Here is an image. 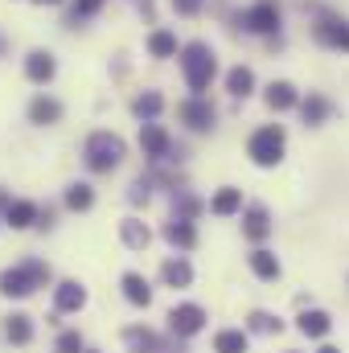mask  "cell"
<instances>
[{
	"instance_id": "6da1fadb",
	"label": "cell",
	"mask_w": 349,
	"mask_h": 353,
	"mask_svg": "<svg viewBox=\"0 0 349 353\" xmlns=\"http://www.w3.org/2000/svg\"><path fill=\"white\" fill-rule=\"evenodd\" d=\"M83 157H87L90 173H111V169H119V165H123L128 144H123L115 132H90L87 144H83Z\"/></svg>"
},
{
	"instance_id": "7a4b0ae2",
	"label": "cell",
	"mask_w": 349,
	"mask_h": 353,
	"mask_svg": "<svg viewBox=\"0 0 349 353\" xmlns=\"http://www.w3.org/2000/svg\"><path fill=\"white\" fill-rule=\"evenodd\" d=\"M181 70H185V83L193 94H201V90L214 83V74H218V62H214V50H210V41H189L185 50H181Z\"/></svg>"
},
{
	"instance_id": "3957f363",
	"label": "cell",
	"mask_w": 349,
	"mask_h": 353,
	"mask_svg": "<svg viewBox=\"0 0 349 353\" xmlns=\"http://www.w3.org/2000/svg\"><path fill=\"white\" fill-rule=\"evenodd\" d=\"M283 148H288L283 128H279V123H267V128H259V132L251 136L247 157H251L259 169H271V165H279V161H283Z\"/></svg>"
},
{
	"instance_id": "277c9868",
	"label": "cell",
	"mask_w": 349,
	"mask_h": 353,
	"mask_svg": "<svg viewBox=\"0 0 349 353\" xmlns=\"http://www.w3.org/2000/svg\"><path fill=\"white\" fill-rule=\"evenodd\" d=\"M206 329V308L201 304H177L173 312H169V333L173 337H197Z\"/></svg>"
},
{
	"instance_id": "5b68a950",
	"label": "cell",
	"mask_w": 349,
	"mask_h": 353,
	"mask_svg": "<svg viewBox=\"0 0 349 353\" xmlns=\"http://www.w3.org/2000/svg\"><path fill=\"white\" fill-rule=\"evenodd\" d=\"M312 33H317V41H321V46L349 54V21L333 17V12H321V21L312 25Z\"/></svg>"
},
{
	"instance_id": "8992f818",
	"label": "cell",
	"mask_w": 349,
	"mask_h": 353,
	"mask_svg": "<svg viewBox=\"0 0 349 353\" xmlns=\"http://www.w3.org/2000/svg\"><path fill=\"white\" fill-rule=\"evenodd\" d=\"M177 115H181V123H189L193 132H210V128H214V119H218L214 103H210V99H201V94L185 99V103L177 107Z\"/></svg>"
},
{
	"instance_id": "52a82bcc",
	"label": "cell",
	"mask_w": 349,
	"mask_h": 353,
	"mask_svg": "<svg viewBox=\"0 0 349 353\" xmlns=\"http://www.w3.org/2000/svg\"><path fill=\"white\" fill-rule=\"evenodd\" d=\"M37 292V279H33V271L21 263V267H4L0 271V296H8V300H25V296H33Z\"/></svg>"
},
{
	"instance_id": "ba28073f",
	"label": "cell",
	"mask_w": 349,
	"mask_h": 353,
	"mask_svg": "<svg viewBox=\"0 0 349 353\" xmlns=\"http://www.w3.org/2000/svg\"><path fill=\"white\" fill-rule=\"evenodd\" d=\"M279 21H283V17H279V4H275V0H259V4H251V8L239 17V25H247L251 33H275Z\"/></svg>"
},
{
	"instance_id": "9c48e42d",
	"label": "cell",
	"mask_w": 349,
	"mask_h": 353,
	"mask_svg": "<svg viewBox=\"0 0 349 353\" xmlns=\"http://www.w3.org/2000/svg\"><path fill=\"white\" fill-rule=\"evenodd\" d=\"M140 148H144L148 161H165L173 152V140H169V132L161 123H140Z\"/></svg>"
},
{
	"instance_id": "30bf717a",
	"label": "cell",
	"mask_w": 349,
	"mask_h": 353,
	"mask_svg": "<svg viewBox=\"0 0 349 353\" xmlns=\"http://www.w3.org/2000/svg\"><path fill=\"white\" fill-rule=\"evenodd\" d=\"M54 308H58V312H83V308H87V288H83L79 279H62V283L54 288Z\"/></svg>"
},
{
	"instance_id": "8fae6325",
	"label": "cell",
	"mask_w": 349,
	"mask_h": 353,
	"mask_svg": "<svg viewBox=\"0 0 349 353\" xmlns=\"http://www.w3.org/2000/svg\"><path fill=\"white\" fill-rule=\"evenodd\" d=\"M296 329H300L304 337L321 341V337H329V329H333V316H329L325 308H304V312L296 316Z\"/></svg>"
},
{
	"instance_id": "7c38bea8",
	"label": "cell",
	"mask_w": 349,
	"mask_h": 353,
	"mask_svg": "<svg viewBox=\"0 0 349 353\" xmlns=\"http://www.w3.org/2000/svg\"><path fill=\"white\" fill-rule=\"evenodd\" d=\"M119 288H123V300H128V304H136V308H148V304H152V288H148V279H144L140 271H123Z\"/></svg>"
},
{
	"instance_id": "4fadbf2b",
	"label": "cell",
	"mask_w": 349,
	"mask_h": 353,
	"mask_svg": "<svg viewBox=\"0 0 349 353\" xmlns=\"http://www.w3.org/2000/svg\"><path fill=\"white\" fill-rule=\"evenodd\" d=\"M25 74H29V83H50V79L58 74L54 54H50V50H33V54L25 58Z\"/></svg>"
},
{
	"instance_id": "5bb4252c",
	"label": "cell",
	"mask_w": 349,
	"mask_h": 353,
	"mask_svg": "<svg viewBox=\"0 0 349 353\" xmlns=\"http://www.w3.org/2000/svg\"><path fill=\"white\" fill-rule=\"evenodd\" d=\"M62 119V103L58 99H50V94H37L33 103H29V123H37V128H50V123H58Z\"/></svg>"
},
{
	"instance_id": "9a60e30c",
	"label": "cell",
	"mask_w": 349,
	"mask_h": 353,
	"mask_svg": "<svg viewBox=\"0 0 349 353\" xmlns=\"http://www.w3.org/2000/svg\"><path fill=\"white\" fill-rule=\"evenodd\" d=\"M243 234H247L251 243H263V239L271 234V214H267L263 205H247V214H243Z\"/></svg>"
},
{
	"instance_id": "2e32d148",
	"label": "cell",
	"mask_w": 349,
	"mask_h": 353,
	"mask_svg": "<svg viewBox=\"0 0 349 353\" xmlns=\"http://www.w3.org/2000/svg\"><path fill=\"white\" fill-rule=\"evenodd\" d=\"M329 115H333V103H329L325 94H308V99H300V119H304L308 128H321Z\"/></svg>"
},
{
	"instance_id": "e0dca14e",
	"label": "cell",
	"mask_w": 349,
	"mask_h": 353,
	"mask_svg": "<svg viewBox=\"0 0 349 353\" xmlns=\"http://www.w3.org/2000/svg\"><path fill=\"white\" fill-rule=\"evenodd\" d=\"M4 222H8L12 230H25V226L41 222V210H37L33 201H8V210H4Z\"/></svg>"
},
{
	"instance_id": "ac0fdd59",
	"label": "cell",
	"mask_w": 349,
	"mask_h": 353,
	"mask_svg": "<svg viewBox=\"0 0 349 353\" xmlns=\"http://www.w3.org/2000/svg\"><path fill=\"white\" fill-rule=\"evenodd\" d=\"M119 239H123V247H132V251H144V247L152 243V230H148L140 218H123V222H119Z\"/></svg>"
},
{
	"instance_id": "d6986e66",
	"label": "cell",
	"mask_w": 349,
	"mask_h": 353,
	"mask_svg": "<svg viewBox=\"0 0 349 353\" xmlns=\"http://www.w3.org/2000/svg\"><path fill=\"white\" fill-rule=\"evenodd\" d=\"M247 263H251V271L259 275V279H279V255L275 251H267V247H255L251 255H247Z\"/></svg>"
},
{
	"instance_id": "ffe728a7",
	"label": "cell",
	"mask_w": 349,
	"mask_h": 353,
	"mask_svg": "<svg viewBox=\"0 0 349 353\" xmlns=\"http://www.w3.org/2000/svg\"><path fill=\"white\" fill-rule=\"evenodd\" d=\"M239 210H243V189H235V185L218 189L214 201H210V214H218V218H230V214H239Z\"/></svg>"
},
{
	"instance_id": "44dd1931",
	"label": "cell",
	"mask_w": 349,
	"mask_h": 353,
	"mask_svg": "<svg viewBox=\"0 0 349 353\" xmlns=\"http://www.w3.org/2000/svg\"><path fill=\"white\" fill-rule=\"evenodd\" d=\"M267 107H271V111H292V107H300V94H296L292 83L279 79V83L267 87Z\"/></svg>"
},
{
	"instance_id": "7402d4cb",
	"label": "cell",
	"mask_w": 349,
	"mask_h": 353,
	"mask_svg": "<svg viewBox=\"0 0 349 353\" xmlns=\"http://www.w3.org/2000/svg\"><path fill=\"white\" fill-rule=\"evenodd\" d=\"M4 337H8L12 345H29V341H33V316L12 312V316L4 321Z\"/></svg>"
},
{
	"instance_id": "603a6c76",
	"label": "cell",
	"mask_w": 349,
	"mask_h": 353,
	"mask_svg": "<svg viewBox=\"0 0 349 353\" xmlns=\"http://www.w3.org/2000/svg\"><path fill=\"white\" fill-rule=\"evenodd\" d=\"M123 341H128V350L132 353H157L161 350V337H157L152 329H140V325L123 329Z\"/></svg>"
},
{
	"instance_id": "cb8c5ba5",
	"label": "cell",
	"mask_w": 349,
	"mask_h": 353,
	"mask_svg": "<svg viewBox=\"0 0 349 353\" xmlns=\"http://www.w3.org/2000/svg\"><path fill=\"white\" fill-rule=\"evenodd\" d=\"M161 279H165V288H189L193 283V267H189V259H165Z\"/></svg>"
},
{
	"instance_id": "d4e9b609",
	"label": "cell",
	"mask_w": 349,
	"mask_h": 353,
	"mask_svg": "<svg viewBox=\"0 0 349 353\" xmlns=\"http://www.w3.org/2000/svg\"><path fill=\"white\" fill-rule=\"evenodd\" d=\"M165 239L181 247V251H193L197 247V230H193V222H185V218H173L169 226H165Z\"/></svg>"
},
{
	"instance_id": "484cf974",
	"label": "cell",
	"mask_w": 349,
	"mask_h": 353,
	"mask_svg": "<svg viewBox=\"0 0 349 353\" xmlns=\"http://www.w3.org/2000/svg\"><path fill=\"white\" fill-rule=\"evenodd\" d=\"M247 345H251V337L243 329H222L214 337V353H247Z\"/></svg>"
},
{
	"instance_id": "4316f807",
	"label": "cell",
	"mask_w": 349,
	"mask_h": 353,
	"mask_svg": "<svg viewBox=\"0 0 349 353\" xmlns=\"http://www.w3.org/2000/svg\"><path fill=\"white\" fill-rule=\"evenodd\" d=\"M226 90H230L235 99H247V94L255 90V74H251V66H235V70L226 74Z\"/></svg>"
},
{
	"instance_id": "83f0119b",
	"label": "cell",
	"mask_w": 349,
	"mask_h": 353,
	"mask_svg": "<svg viewBox=\"0 0 349 353\" xmlns=\"http://www.w3.org/2000/svg\"><path fill=\"white\" fill-rule=\"evenodd\" d=\"M132 111H136L140 119H148V123H152V119H157V115L165 111V99H161L157 90H144V94H136V103H132Z\"/></svg>"
},
{
	"instance_id": "f1b7e54d",
	"label": "cell",
	"mask_w": 349,
	"mask_h": 353,
	"mask_svg": "<svg viewBox=\"0 0 349 353\" xmlns=\"http://www.w3.org/2000/svg\"><path fill=\"white\" fill-rule=\"evenodd\" d=\"M148 54H152V58H173L177 54V37L169 33V29H157V33L148 37Z\"/></svg>"
},
{
	"instance_id": "f546056e",
	"label": "cell",
	"mask_w": 349,
	"mask_h": 353,
	"mask_svg": "<svg viewBox=\"0 0 349 353\" xmlns=\"http://www.w3.org/2000/svg\"><path fill=\"white\" fill-rule=\"evenodd\" d=\"M66 205H70V210H79V214L94 205V193H90V185H87V181H74V185L66 189Z\"/></svg>"
},
{
	"instance_id": "4dcf8cb0",
	"label": "cell",
	"mask_w": 349,
	"mask_h": 353,
	"mask_svg": "<svg viewBox=\"0 0 349 353\" xmlns=\"http://www.w3.org/2000/svg\"><path fill=\"white\" fill-rule=\"evenodd\" d=\"M247 325H251V333H263V337L283 333V321H279V316H271V312H251V316H247Z\"/></svg>"
},
{
	"instance_id": "1f68e13d",
	"label": "cell",
	"mask_w": 349,
	"mask_h": 353,
	"mask_svg": "<svg viewBox=\"0 0 349 353\" xmlns=\"http://www.w3.org/2000/svg\"><path fill=\"white\" fill-rule=\"evenodd\" d=\"M54 353H87V345H83V333H79V329H66V333L54 341Z\"/></svg>"
},
{
	"instance_id": "d6a6232c",
	"label": "cell",
	"mask_w": 349,
	"mask_h": 353,
	"mask_svg": "<svg viewBox=\"0 0 349 353\" xmlns=\"http://www.w3.org/2000/svg\"><path fill=\"white\" fill-rule=\"evenodd\" d=\"M103 8V0H74V8H70V17L74 21H83V17H94Z\"/></svg>"
},
{
	"instance_id": "836d02e7",
	"label": "cell",
	"mask_w": 349,
	"mask_h": 353,
	"mask_svg": "<svg viewBox=\"0 0 349 353\" xmlns=\"http://www.w3.org/2000/svg\"><path fill=\"white\" fill-rule=\"evenodd\" d=\"M29 271H33V279H37V288H46L50 279H54V271H50V263H41V259H29Z\"/></svg>"
},
{
	"instance_id": "e575fe53",
	"label": "cell",
	"mask_w": 349,
	"mask_h": 353,
	"mask_svg": "<svg viewBox=\"0 0 349 353\" xmlns=\"http://www.w3.org/2000/svg\"><path fill=\"white\" fill-rule=\"evenodd\" d=\"M201 4H206V0H173V8L181 12V17H197V12H201Z\"/></svg>"
},
{
	"instance_id": "d590c367",
	"label": "cell",
	"mask_w": 349,
	"mask_h": 353,
	"mask_svg": "<svg viewBox=\"0 0 349 353\" xmlns=\"http://www.w3.org/2000/svg\"><path fill=\"white\" fill-rule=\"evenodd\" d=\"M132 201H136V205H144V201H148V185H144V181H136V185H132Z\"/></svg>"
},
{
	"instance_id": "8d00e7d4",
	"label": "cell",
	"mask_w": 349,
	"mask_h": 353,
	"mask_svg": "<svg viewBox=\"0 0 349 353\" xmlns=\"http://www.w3.org/2000/svg\"><path fill=\"white\" fill-rule=\"evenodd\" d=\"M317 353H341V350H337V345H321Z\"/></svg>"
},
{
	"instance_id": "74e56055",
	"label": "cell",
	"mask_w": 349,
	"mask_h": 353,
	"mask_svg": "<svg viewBox=\"0 0 349 353\" xmlns=\"http://www.w3.org/2000/svg\"><path fill=\"white\" fill-rule=\"evenodd\" d=\"M33 4H58V0H33Z\"/></svg>"
},
{
	"instance_id": "f35d334b",
	"label": "cell",
	"mask_w": 349,
	"mask_h": 353,
	"mask_svg": "<svg viewBox=\"0 0 349 353\" xmlns=\"http://www.w3.org/2000/svg\"><path fill=\"white\" fill-rule=\"evenodd\" d=\"M4 50H8V41H4V37H0V54H4Z\"/></svg>"
},
{
	"instance_id": "ab89813d",
	"label": "cell",
	"mask_w": 349,
	"mask_h": 353,
	"mask_svg": "<svg viewBox=\"0 0 349 353\" xmlns=\"http://www.w3.org/2000/svg\"><path fill=\"white\" fill-rule=\"evenodd\" d=\"M283 353H296V350H283Z\"/></svg>"
},
{
	"instance_id": "60d3db41",
	"label": "cell",
	"mask_w": 349,
	"mask_h": 353,
	"mask_svg": "<svg viewBox=\"0 0 349 353\" xmlns=\"http://www.w3.org/2000/svg\"><path fill=\"white\" fill-rule=\"evenodd\" d=\"M87 353H94V350H87Z\"/></svg>"
}]
</instances>
